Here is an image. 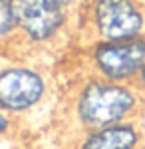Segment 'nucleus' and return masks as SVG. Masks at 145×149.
<instances>
[{
  "mask_svg": "<svg viewBox=\"0 0 145 149\" xmlns=\"http://www.w3.org/2000/svg\"><path fill=\"white\" fill-rule=\"evenodd\" d=\"M143 93L135 84L109 81L86 74L70 97V113L79 131L135 119Z\"/></svg>",
  "mask_w": 145,
  "mask_h": 149,
  "instance_id": "obj_1",
  "label": "nucleus"
},
{
  "mask_svg": "<svg viewBox=\"0 0 145 149\" xmlns=\"http://www.w3.org/2000/svg\"><path fill=\"white\" fill-rule=\"evenodd\" d=\"M79 30L91 40H127L145 34L143 0H84Z\"/></svg>",
  "mask_w": 145,
  "mask_h": 149,
  "instance_id": "obj_2",
  "label": "nucleus"
},
{
  "mask_svg": "<svg viewBox=\"0 0 145 149\" xmlns=\"http://www.w3.org/2000/svg\"><path fill=\"white\" fill-rule=\"evenodd\" d=\"M16 20V44L50 48L70 32L74 12L54 0H10Z\"/></svg>",
  "mask_w": 145,
  "mask_h": 149,
  "instance_id": "obj_3",
  "label": "nucleus"
},
{
  "mask_svg": "<svg viewBox=\"0 0 145 149\" xmlns=\"http://www.w3.org/2000/svg\"><path fill=\"white\" fill-rule=\"evenodd\" d=\"M86 74L135 84L145 66V34L127 40H91L84 46Z\"/></svg>",
  "mask_w": 145,
  "mask_h": 149,
  "instance_id": "obj_4",
  "label": "nucleus"
},
{
  "mask_svg": "<svg viewBox=\"0 0 145 149\" xmlns=\"http://www.w3.org/2000/svg\"><path fill=\"white\" fill-rule=\"evenodd\" d=\"M50 93V78L34 64H6L0 68V107L12 117L34 111Z\"/></svg>",
  "mask_w": 145,
  "mask_h": 149,
  "instance_id": "obj_5",
  "label": "nucleus"
},
{
  "mask_svg": "<svg viewBox=\"0 0 145 149\" xmlns=\"http://www.w3.org/2000/svg\"><path fill=\"white\" fill-rule=\"evenodd\" d=\"M143 133L135 119L79 131L76 149H139Z\"/></svg>",
  "mask_w": 145,
  "mask_h": 149,
  "instance_id": "obj_6",
  "label": "nucleus"
},
{
  "mask_svg": "<svg viewBox=\"0 0 145 149\" xmlns=\"http://www.w3.org/2000/svg\"><path fill=\"white\" fill-rule=\"evenodd\" d=\"M16 20L12 12L10 0H0V48H8L16 44Z\"/></svg>",
  "mask_w": 145,
  "mask_h": 149,
  "instance_id": "obj_7",
  "label": "nucleus"
},
{
  "mask_svg": "<svg viewBox=\"0 0 145 149\" xmlns=\"http://www.w3.org/2000/svg\"><path fill=\"white\" fill-rule=\"evenodd\" d=\"M12 125H14V117L12 115H8L2 107H0V139L4 137L8 131L12 129Z\"/></svg>",
  "mask_w": 145,
  "mask_h": 149,
  "instance_id": "obj_8",
  "label": "nucleus"
},
{
  "mask_svg": "<svg viewBox=\"0 0 145 149\" xmlns=\"http://www.w3.org/2000/svg\"><path fill=\"white\" fill-rule=\"evenodd\" d=\"M54 2H58L60 6H64V8H68V10H72V12L79 10V6L84 4V0H54Z\"/></svg>",
  "mask_w": 145,
  "mask_h": 149,
  "instance_id": "obj_9",
  "label": "nucleus"
},
{
  "mask_svg": "<svg viewBox=\"0 0 145 149\" xmlns=\"http://www.w3.org/2000/svg\"><path fill=\"white\" fill-rule=\"evenodd\" d=\"M135 86L139 88V92L143 93V97H145V66L141 68V72H139V76H137V80H135Z\"/></svg>",
  "mask_w": 145,
  "mask_h": 149,
  "instance_id": "obj_10",
  "label": "nucleus"
}]
</instances>
